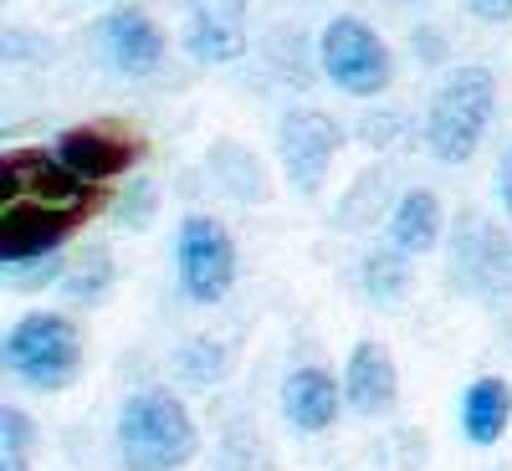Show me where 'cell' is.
I'll return each instance as SVG.
<instances>
[{"instance_id":"obj_14","label":"cell","mask_w":512,"mask_h":471,"mask_svg":"<svg viewBox=\"0 0 512 471\" xmlns=\"http://www.w3.org/2000/svg\"><path fill=\"white\" fill-rule=\"evenodd\" d=\"M507 420H512L507 379H477L472 390H466V400H461V431L472 436L477 446H492V441H502Z\"/></svg>"},{"instance_id":"obj_12","label":"cell","mask_w":512,"mask_h":471,"mask_svg":"<svg viewBox=\"0 0 512 471\" xmlns=\"http://www.w3.org/2000/svg\"><path fill=\"white\" fill-rule=\"evenodd\" d=\"M103 47H108L113 67L128 77H144L164 62V36L144 11H113L103 21Z\"/></svg>"},{"instance_id":"obj_17","label":"cell","mask_w":512,"mask_h":471,"mask_svg":"<svg viewBox=\"0 0 512 471\" xmlns=\"http://www.w3.org/2000/svg\"><path fill=\"white\" fill-rule=\"evenodd\" d=\"M405 287H410V272L400 262V251H369L364 256V292L374 303H395Z\"/></svg>"},{"instance_id":"obj_10","label":"cell","mask_w":512,"mask_h":471,"mask_svg":"<svg viewBox=\"0 0 512 471\" xmlns=\"http://www.w3.org/2000/svg\"><path fill=\"white\" fill-rule=\"evenodd\" d=\"M190 57L236 62L246 52V0H190Z\"/></svg>"},{"instance_id":"obj_13","label":"cell","mask_w":512,"mask_h":471,"mask_svg":"<svg viewBox=\"0 0 512 471\" xmlns=\"http://www.w3.org/2000/svg\"><path fill=\"white\" fill-rule=\"evenodd\" d=\"M282 415L297 431H328L338 415V384L323 369H292L282 379Z\"/></svg>"},{"instance_id":"obj_1","label":"cell","mask_w":512,"mask_h":471,"mask_svg":"<svg viewBox=\"0 0 512 471\" xmlns=\"http://www.w3.org/2000/svg\"><path fill=\"white\" fill-rule=\"evenodd\" d=\"M98 210V185L77 180L47 149H16L0 164V262L52 256Z\"/></svg>"},{"instance_id":"obj_2","label":"cell","mask_w":512,"mask_h":471,"mask_svg":"<svg viewBox=\"0 0 512 471\" xmlns=\"http://www.w3.org/2000/svg\"><path fill=\"white\" fill-rule=\"evenodd\" d=\"M195 446L190 410L164 390L134 395L118 415V456L128 471H175L195 456Z\"/></svg>"},{"instance_id":"obj_5","label":"cell","mask_w":512,"mask_h":471,"mask_svg":"<svg viewBox=\"0 0 512 471\" xmlns=\"http://www.w3.org/2000/svg\"><path fill=\"white\" fill-rule=\"evenodd\" d=\"M318 62H323V72H328L333 88H344V93H354V98L384 93V88H390V72H395L390 47H384V41H379L359 16L328 21V31H323V41H318Z\"/></svg>"},{"instance_id":"obj_15","label":"cell","mask_w":512,"mask_h":471,"mask_svg":"<svg viewBox=\"0 0 512 471\" xmlns=\"http://www.w3.org/2000/svg\"><path fill=\"white\" fill-rule=\"evenodd\" d=\"M390 241H395V251H410V256L415 251H431L441 241V200L431 190L400 195L395 216H390Z\"/></svg>"},{"instance_id":"obj_18","label":"cell","mask_w":512,"mask_h":471,"mask_svg":"<svg viewBox=\"0 0 512 471\" xmlns=\"http://www.w3.org/2000/svg\"><path fill=\"white\" fill-rule=\"evenodd\" d=\"M26 451H31V420L21 410L0 415V471H26Z\"/></svg>"},{"instance_id":"obj_4","label":"cell","mask_w":512,"mask_h":471,"mask_svg":"<svg viewBox=\"0 0 512 471\" xmlns=\"http://www.w3.org/2000/svg\"><path fill=\"white\" fill-rule=\"evenodd\" d=\"M82 364V338L57 313H31L6 333V369H16L36 390H62Z\"/></svg>"},{"instance_id":"obj_8","label":"cell","mask_w":512,"mask_h":471,"mask_svg":"<svg viewBox=\"0 0 512 471\" xmlns=\"http://www.w3.org/2000/svg\"><path fill=\"white\" fill-rule=\"evenodd\" d=\"M277 149H282L287 180L303 190V195H318L323 180H328V164L338 154V123L328 113H318V108H292L282 118Z\"/></svg>"},{"instance_id":"obj_11","label":"cell","mask_w":512,"mask_h":471,"mask_svg":"<svg viewBox=\"0 0 512 471\" xmlns=\"http://www.w3.org/2000/svg\"><path fill=\"white\" fill-rule=\"evenodd\" d=\"M344 395L359 415H384L395 410V395H400V374H395V359L384 344H359L349 354V374H344Z\"/></svg>"},{"instance_id":"obj_7","label":"cell","mask_w":512,"mask_h":471,"mask_svg":"<svg viewBox=\"0 0 512 471\" xmlns=\"http://www.w3.org/2000/svg\"><path fill=\"white\" fill-rule=\"evenodd\" d=\"M180 282L195 303H221L236 282V246L221 221L190 216L180 226Z\"/></svg>"},{"instance_id":"obj_16","label":"cell","mask_w":512,"mask_h":471,"mask_svg":"<svg viewBox=\"0 0 512 471\" xmlns=\"http://www.w3.org/2000/svg\"><path fill=\"white\" fill-rule=\"evenodd\" d=\"M210 169H216V180H226L231 195H241V200H262L267 195L262 164H256L246 149H236V144H221L216 154H210Z\"/></svg>"},{"instance_id":"obj_20","label":"cell","mask_w":512,"mask_h":471,"mask_svg":"<svg viewBox=\"0 0 512 471\" xmlns=\"http://www.w3.org/2000/svg\"><path fill=\"white\" fill-rule=\"evenodd\" d=\"M482 21H512V0H466Z\"/></svg>"},{"instance_id":"obj_21","label":"cell","mask_w":512,"mask_h":471,"mask_svg":"<svg viewBox=\"0 0 512 471\" xmlns=\"http://www.w3.org/2000/svg\"><path fill=\"white\" fill-rule=\"evenodd\" d=\"M390 134H395V118H364V139L369 144H390Z\"/></svg>"},{"instance_id":"obj_9","label":"cell","mask_w":512,"mask_h":471,"mask_svg":"<svg viewBox=\"0 0 512 471\" xmlns=\"http://www.w3.org/2000/svg\"><path fill=\"white\" fill-rule=\"evenodd\" d=\"M144 154V144L134 134H123V128H108V123H82V128H67L62 144H57V159L72 169L77 180H113L123 169H134Z\"/></svg>"},{"instance_id":"obj_19","label":"cell","mask_w":512,"mask_h":471,"mask_svg":"<svg viewBox=\"0 0 512 471\" xmlns=\"http://www.w3.org/2000/svg\"><path fill=\"white\" fill-rule=\"evenodd\" d=\"M180 364H185V374H190V379L210 384V379H221V374H226V364H231V359H226V349H221V344H210V338H195V344L180 354Z\"/></svg>"},{"instance_id":"obj_3","label":"cell","mask_w":512,"mask_h":471,"mask_svg":"<svg viewBox=\"0 0 512 471\" xmlns=\"http://www.w3.org/2000/svg\"><path fill=\"white\" fill-rule=\"evenodd\" d=\"M492 108H497L492 72L487 67H456L436 88L431 113H425V144H431V154L441 164L472 159L487 123H492Z\"/></svg>"},{"instance_id":"obj_22","label":"cell","mask_w":512,"mask_h":471,"mask_svg":"<svg viewBox=\"0 0 512 471\" xmlns=\"http://www.w3.org/2000/svg\"><path fill=\"white\" fill-rule=\"evenodd\" d=\"M497 180H502V200H507V210H512V159L502 164V175H497Z\"/></svg>"},{"instance_id":"obj_6","label":"cell","mask_w":512,"mask_h":471,"mask_svg":"<svg viewBox=\"0 0 512 471\" xmlns=\"http://www.w3.org/2000/svg\"><path fill=\"white\" fill-rule=\"evenodd\" d=\"M451 272H456V287H466L472 297H482V303L512 308V236L497 231L492 221L466 216L456 226Z\"/></svg>"}]
</instances>
